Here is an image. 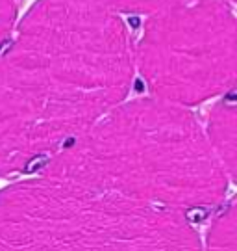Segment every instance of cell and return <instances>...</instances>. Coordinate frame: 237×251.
Returning a JSON list of instances; mask_svg holds the SVG:
<instances>
[{
  "mask_svg": "<svg viewBox=\"0 0 237 251\" xmlns=\"http://www.w3.org/2000/svg\"><path fill=\"white\" fill-rule=\"evenodd\" d=\"M202 251H237V198L213 220Z\"/></svg>",
  "mask_w": 237,
  "mask_h": 251,
  "instance_id": "6",
  "label": "cell"
},
{
  "mask_svg": "<svg viewBox=\"0 0 237 251\" xmlns=\"http://www.w3.org/2000/svg\"><path fill=\"white\" fill-rule=\"evenodd\" d=\"M133 45L97 0H39L0 52V177L39 170L124 102Z\"/></svg>",
  "mask_w": 237,
  "mask_h": 251,
  "instance_id": "1",
  "label": "cell"
},
{
  "mask_svg": "<svg viewBox=\"0 0 237 251\" xmlns=\"http://www.w3.org/2000/svg\"><path fill=\"white\" fill-rule=\"evenodd\" d=\"M17 19V2L15 0H0V43L11 36V28Z\"/></svg>",
  "mask_w": 237,
  "mask_h": 251,
  "instance_id": "8",
  "label": "cell"
},
{
  "mask_svg": "<svg viewBox=\"0 0 237 251\" xmlns=\"http://www.w3.org/2000/svg\"><path fill=\"white\" fill-rule=\"evenodd\" d=\"M204 132L226 179L237 184V88L210 108Z\"/></svg>",
  "mask_w": 237,
  "mask_h": 251,
  "instance_id": "5",
  "label": "cell"
},
{
  "mask_svg": "<svg viewBox=\"0 0 237 251\" xmlns=\"http://www.w3.org/2000/svg\"><path fill=\"white\" fill-rule=\"evenodd\" d=\"M104 4L106 8L113 9L115 13H137V15H150L154 11H159L169 6H174L178 2L185 0H97Z\"/></svg>",
  "mask_w": 237,
  "mask_h": 251,
  "instance_id": "7",
  "label": "cell"
},
{
  "mask_svg": "<svg viewBox=\"0 0 237 251\" xmlns=\"http://www.w3.org/2000/svg\"><path fill=\"white\" fill-rule=\"evenodd\" d=\"M152 97L198 104L237 88V15L226 0H185L147 15L133 47Z\"/></svg>",
  "mask_w": 237,
  "mask_h": 251,
  "instance_id": "4",
  "label": "cell"
},
{
  "mask_svg": "<svg viewBox=\"0 0 237 251\" xmlns=\"http://www.w3.org/2000/svg\"><path fill=\"white\" fill-rule=\"evenodd\" d=\"M39 173L185 216L219 205L228 180L194 114L158 97L121 102Z\"/></svg>",
  "mask_w": 237,
  "mask_h": 251,
  "instance_id": "2",
  "label": "cell"
},
{
  "mask_svg": "<svg viewBox=\"0 0 237 251\" xmlns=\"http://www.w3.org/2000/svg\"><path fill=\"white\" fill-rule=\"evenodd\" d=\"M234 2H237V0H234Z\"/></svg>",
  "mask_w": 237,
  "mask_h": 251,
  "instance_id": "9",
  "label": "cell"
},
{
  "mask_svg": "<svg viewBox=\"0 0 237 251\" xmlns=\"http://www.w3.org/2000/svg\"><path fill=\"white\" fill-rule=\"evenodd\" d=\"M0 251H202L185 214L39 173L0 190Z\"/></svg>",
  "mask_w": 237,
  "mask_h": 251,
  "instance_id": "3",
  "label": "cell"
}]
</instances>
